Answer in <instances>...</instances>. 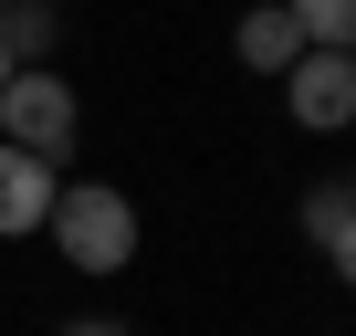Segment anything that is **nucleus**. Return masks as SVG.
<instances>
[{"mask_svg": "<svg viewBox=\"0 0 356 336\" xmlns=\"http://www.w3.org/2000/svg\"><path fill=\"white\" fill-rule=\"evenodd\" d=\"M42 231H53V252H63L74 273H126V263H136V200H126L115 179H63Z\"/></svg>", "mask_w": 356, "mask_h": 336, "instance_id": "1", "label": "nucleus"}, {"mask_svg": "<svg viewBox=\"0 0 356 336\" xmlns=\"http://www.w3.org/2000/svg\"><path fill=\"white\" fill-rule=\"evenodd\" d=\"M74 137H84V105H74V84H63L53 63H22L11 84H0V147H22V158L63 168Z\"/></svg>", "mask_w": 356, "mask_h": 336, "instance_id": "2", "label": "nucleus"}, {"mask_svg": "<svg viewBox=\"0 0 356 336\" xmlns=\"http://www.w3.org/2000/svg\"><path fill=\"white\" fill-rule=\"evenodd\" d=\"M283 105H293V126H304V137H346V126H356V63L304 43V53L283 63Z\"/></svg>", "mask_w": 356, "mask_h": 336, "instance_id": "3", "label": "nucleus"}, {"mask_svg": "<svg viewBox=\"0 0 356 336\" xmlns=\"http://www.w3.org/2000/svg\"><path fill=\"white\" fill-rule=\"evenodd\" d=\"M53 168L42 158H22V147H0V242H22V231H42L53 221Z\"/></svg>", "mask_w": 356, "mask_h": 336, "instance_id": "4", "label": "nucleus"}, {"mask_svg": "<svg viewBox=\"0 0 356 336\" xmlns=\"http://www.w3.org/2000/svg\"><path fill=\"white\" fill-rule=\"evenodd\" d=\"M63 43V0H0V53L11 63H53Z\"/></svg>", "mask_w": 356, "mask_h": 336, "instance_id": "5", "label": "nucleus"}, {"mask_svg": "<svg viewBox=\"0 0 356 336\" xmlns=\"http://www.w3.org/2000/svg\"><path fill=\"white\" fill-rule=\"evenodd\" d=\"M231 43H241V63H252V74H273V84H283V63L304 53V32H293V11H283V0H262V11H252Z\"/></svg>", "mask_w": 356, "mask_h": 336, "instance_id": "6", "label": "nucleus"}, {"mask_svg": "<svg viewBox=\"0 0 356 336\" xmlns=\"http://www.w3.org/2000/svg\"><path fill=\"white\" fill-rule=\"evenodd\" d=\"M283 11H293V32H304L314 53H346V43H356V0H283Z\"/></svg>", "mask_w": 356, "mask_h": 336, "instance_id": "7", "label": "nucleus"}, {"mask_svg": "<svg viewBox=\"0 0 356 336\" xmlns=\"http://www.w3.org/2000/svg\"><path fill=\"white\" fill-rule=\"evenodd\" d=\"M293 221H304V242H314V252H325V242H335V231H346V221H356V200H346V179H314V190H304V211H293Z\"/></svg>", "mask_w": 356, "mask_h": 336, "instance_id": "8", "label": "nucleus"}, {"mask_svg": "<svg viewBox=\"0 0 356 336\" xmlns=\"http://www.w3.org/2000/svg\"><path fill=\"white\" fill-rule=\"evenodd\" d=\"M325 263H335V284H356V221H346V231L325 242Z\"/></svg>", "mask_w": 356, "mask_h": 336, "instance_id": "9", "label": "nucleus"}, {"mask_svg": "<svg viewBox=\"0 0 356 336\" xmlns=\"http://www.w3.org/2000/svg\"><path fill=\"white\" fill-rule=\"evenodd\" d=\"M53 336H136V326H115V315H74V326H53Z\"/></svg>", "mask_w": 356, "mask_h": 336, "instance_id": "10", "label": "nucleus"}, {"mask_svg": "<svg viewBox=\"0 0 356 336\" xmlns=\"http://www.w3.org/2000/svg\"><path fill=\"white\" fill-rule=\"evenodd\" d=\"M11 74H22V63H11V53H0V84H11Z\"/></svg>", "mask_w": 356, "mask_h": 336, "instance_id": "11", "label": "nucleus"}, {"mask_svg": "<svg viewBox=\"0 0 356 336\" xmlns=\"http://www.w3.org/2000/svg\"><path fill=\"white\" fill-rule=\"evenodd\" d=\"M346 200H356V158H346Z\"/></svg>", "mask_w": 356, "mask_h": 336, "instance_id": "12", "label": "nucleus"}, {"mask_svg": "<svg viewBox=\"0 0 356 336\" xmlns=\"http://www.w3.org/2000/svg\"><path fill=\"white\" fill-rule=\"evenodd\" d=\"M346 63H356V43H346Z\"/></svg>", "mask_w": 356, "mask_h": 336, "instance_id": "13", "label": "nucleus"}]
</instances>
